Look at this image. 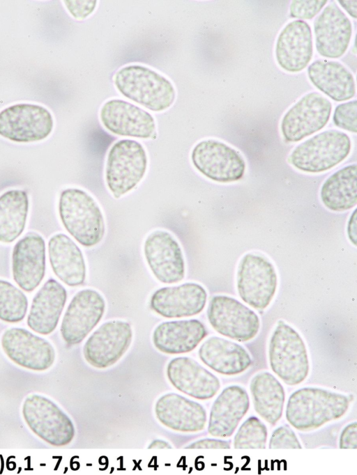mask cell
Instances as JSON below:
<instances>
[{"mask_svg": "<svg viewBox=\"0 0 357 475\" xmlns=\"http://www.w3.org/2000/svg\"><path fill=\"white\" fill-rule=\"evenodd\" d=\"M58 210L63 227L82 246L93 247L103 239V213L98 202L86 191L75 187L62 190Z\"/></svg>", "mask_w": 357, "mask_h": 475, "instance_id": "obj_1", "label": "cell"}, {"mask_svg": "<svg viewBox=\"0 0 357 475\" xmlns=\"http://www.w3.org/2000/svg\"><path fill=\"white\" fill-rule=\"evenodd\" d=\"M350 398L346 395L317 387H304L289 396L286 419L296 429L308 431L340 419L347 411Z\"/></svg>", "mask_w": 357, "mask_h": 475, "instance_id": "obj_2", "label": "cell"}, {"mask_svg": "<svg viewBox=\"0 0 357 475\" xmlns=\"http://www.w3.org/2000/svg\"><path fill=\"white\" fill-rule=\"evenodd\" d=\"M114 83L124 97L152 111L166 110L176 98L175 88L168 79L142 65L120 68L114 75Z\"/></svg>", "mask_w": 357, "mask_h": 475, "instance_id": "obj_3", "label": "cell"}, {"mask_svg": "<svg viewBox=\"0 0 357 475\" xmlns=\"http://www.w3.org/2000/svg\"><path fill=\"white\" fill-rule=\"evenodd\" d=\"M148 157L139 141L125 139L115 142L106 159L105 180L113 197L119 199L133 190L144 178Z\"/></svg>", "mask_w": 357, "mask_h": 475, "instance_id": "obj_4", "label": "cell"}, {"mask_svg": "<svg viewBox=\"0 0 357 475\" xmlns=\"http://www.w3.org/2000/svg\"><path fill=\"white\" fill-rule=\"evenodd\" d=\"M268 360L272 371L288 385L298 384L308 375L305 344L300 334L282 320L278 322L271 336Z\"/></svg>", "mask_w": 357, "mask_h": 475, "instance_id": "obj_5", "label": "cell"}, {"mask_svg": "<svg viewBox=\"0 0 357 475\" xmlns=\"http://www.w3.org/2000/svg\"><path fill=\"white\" fill-rule=\"evenodd\" d=\"M351 139L336 130L321 132L298 145L288 162L298 170L312 173L328 171L347 158Z\"/></svg>", "mask_w": 357, "mask_h": 475, "instance_id": "obj_6", "label": "cell"}, {"mask_svg": "<svg viewBox=\"0 0 357 475\" xmlns=\"http://www.w3.org/2000/svg\"><path fill=\"white\" fill-rule=\"evenodd\" d=\"M22 412L29 429L47 444L63 446L74 439L75 429L71 419L48 398L39 394L28 396Z\"/></svg>", "mask_w": 357, "mask_h": 475, "instance_id": "obj_7", "label": "cell"}, {"mask_svg": "<svg viewBox=\"0 0 357 475\" xmlns=\"http://www.w3.org/2000/svg\"><path fill=\"white\" fill-rule=\"evenodd\" d=\"M277 286V273L268 258L254 253L241 258L236 271V288L244 302L255 309H266L275 295Z\"/></svg>", "mask_w": 357, "mask_h": 475, "instance_id": "obj_8", "label": "cell"}, {"mask_svg": "<svg viewBox=\"0 0 357 475\" xmlns=\"http://www.w3.org/2000/svg\"><path fill=\"white\" fill-rule=\"evenodd\" d=\"M207 318L218 333L239 342L255 338L260 327V320L254 311L227 295H215L210 299Z\"/></svg>", "mask_w": 357, "mask_h": 475, "instance_id": "obj_9", "label": "cell"}, {"mask_svg": "<svg viewBox=\"0 0 357 475\" xmlns=\"http://www.w3.org/2000/svg\"><path fill=\"white\" fill-rule=\"evenodd\" d=\"M190 159L202 175L217 182L240 180L246 167L243 157L238 151L215 139L198 142L192 150Z\"/></svg>", "mask_w": 357, "mask_h": 475, "instance_id": "obj_10", "label": "cell"}, {"mask_svg": "<svg viewBox=\"0 0 357 475\" xmlns=\"http://www.w3.org/2000/svg\"><path fill=\"white\" fill-rule=\"evenodd\" d=\"M53 126L51 113L38 104H17L0 112V135L12 141H41L51 134Z\"/></svg>", "mask_w": 357, "mask_h": 475, "instance_id": "obj_11", "label": "cell"}, {"mask_svg": "<svg viewBox=\"0 0 357 475\" xmlns=\"http://www.w3.org/2000/svg\"><path fill=\"white\" fill-rule=\"evenodd\" d=\"M132 339L131 325L114 320L102 324L88 338L83 347L85 360L97 368L116 364L126 352Z\"/></svg>", "mask_w": 357, "mask_h": 475, "instance_id": "obj_12", "label": "cell"}, {"mask_svg": "<svg viewBox=\"0 0 357 475\" xmlns=\"http://www.w3.org/2000/svg\"><path fill=\"white\" fill-rule=\"evenodd\" d=\"M331 102L317 92L302 97L284 115L280 130L288 142H297L319 131L327 124Z\"/></svg>", "mask_w": 357, "mask_h": 475, "instance_id": "obj_13", "label": "cell"}, {"mask_svg": "<svg viewBox=\"0 0 357 475\" xmlns=\"http://www.w3.org/2000/svg\"><path fill=\"white\" fill-rule=\"evenodd\" d=\"M143 251L146 263L161 283L170 284L182 281L185 265L182 249L168 231L155 230L146 238Z\"/></svg>", "mask_w": 357, "mask_h": 475, "instance_id": "obj_14", "label": "cell"}, {"mask_svg": "<svg viewBox=\"0 0 357 475\" xmlns=\"http://www.w3.org/2000/svg\"><path fill=\"white\" fill-rule=\"evenodd\" d=\"M105 301L97 290L86 288L70 302L62 319L60 332L69 345L80 343L102 319Z\"/></svg>", "mask_w": 357, "mask_h": 475, "instance_id": "obj_15", "label": "cell"}, {"mask_svg": "<svg viewBox=\"0 0 357 475\" xmlns=\"http://www.w3.org/2000/svg\"><path fill=\"white\" fill-rule=\"evenodd\" d=\"M6 355L17 365L34 371H44L54 364L56 352L52 345L26 329L10 327L1 338Z\"/></svg>", "mask_w": 357, "mask_h": 475, "instance_id": "obj_16", "label": "cell"}, {"mask_svg": "<svg viewBox=\"0 0 357 475\" xmlns=\"http://www.w3.org/2000/svg\"><path fill=\"white\" fill-rule=\"evenodd\" d=\"M100 120L106 130L121 136L151 139L156 136V124L147 111L121 99L105 102L100 110Z\"/></svg>", "mask_w": 357, "mask_h": 475, "instance_id": "obj_17", "label": "cell"}, {"mask_svg": "<svg viewBox=\"0 0 357 475\" xmlns=\"http://www.w3.org/2000/svg\"><path fill=\"white\" fill-rule=\"evenodd\" d=\"M45 270V242L38 233L29 232L13 247V278L21 289L30 293L41 283Z\"/></svg>", "mask_w": 357, "mask_h": 475, "instance_id": "obj_18", "label": "cell"}, {"mask_svg": "<svg viewBox=\"0 0 357 475\" xmlns=\"http://www.w3.org/2000/svg\"><path fill=\"white\" fill-rule=\"evenodd\" d=\"M207 300L205 288L194 282L156 290L151 297V309L167 318L190 317L201 313Z\"/></svg>", "mask_w": 357, "mask_h": 475, "instance_id": "obj_19", "label": "cell"}, {"mask_svg": "<svg viewBox=\"0 0 357 475\" xmlns=\"http://www.w3.org/2000/svg\"><path fill=\"white\" fill-rule=\"evenodd\" d=\"M314 33L318 53L326 58L337 59L348 48L352 25L347 16L333 2L314 20Z\"/></svg>", "mask_w": 357, "mask_h": 475, "instance_id": "obj_20", "label": "cell"}, {"mask_svg": "<svg viewBox=\"0 0 357 475\" xmlns=\"http://www.w3.org/2000/svg\"><path fill=\"white\" fill-rule=\"evenodd\" d=\"M167 375L178 391L199 400L213 398L220 388L218 378L188 357H175L167 366Z\"/></svg>", "mask_w": 357, "mask_h": 475, "instance_id": "obj_21", "label": "cell"}, {"mask_svg": "<svg viewBox=\"0 0 357 475\" xmlns=\"http://www.w3.org/2000/svg\"><path fill=\"white\" fill-rule=\"evenodd\" d=\"M313 55L312 31L305 21L288 23L281 31L275 45V57L284 70L297 72L307 67Z\"/></svg>", "mask_w": 357, "mask_h": 475, "instance_id": "obj_22", "label": "cell"}, {"mask_svg": "<svg viewBox=\"0 0 357 475\" xmlns=\"http://www.w3.org/2000/svg\"><path fill=\"white\" fill-rule=\"evenodd\" d=\"M158 421L166 427L183 433H196L204 429L207 416L199 403L175 393L162 396L155 405Z\"/></svg>", "mask_w": 357, "mask_h": 475, "instance_id": "obj_23", "label": "cell"}, {"mask_svg": "<svg viewBox=\"0 0 357 475\" xmlns=\"http://www.w3.org/2000/svg\"><path fill=\"white\" fill-rule=\"evenodd\" d=\"M67 300L66 288L56 280L48 279L35 294L26 324L33 332L52 334L56 328Z\"/></svg>", "mask_w": 357, "mask_h": 475, "instance_id": "obj_24", "label": "cell"}, {"mask_svg": "<svg viewBox=\"0 0 357 475\" xmlns=\"http://www.w3.org/2000/svg\"><path fill=\"white\" fill-rule=\"evenodd\" d=\"M249 407V396L243 388L238 385L226 387L211 407L208 433L217 437H230L246 414Z\"/></svg>", "mask_w": 357, "mask_h": 475, "instance_id": "obj_25", "label": "cell"}, {"mask_svg": "<svg viewBox=\"0 0 357 475\" xmlns=\"http://www.w3.org/2000/svg\"><path fill=\"white\" fill-rule=\"evenodd\" d=\"M48 256L56 277L70 287L81 286L86 276V265L82 250L67 235H52L47 244Z\"/></svg>", "mask_w": 357, "mask_h": 475, "instance_id": "obj_26", "label": "cell"}, {"mask_svg": "<svg viewBox=\"0 0 357 475\" xmlns=\"http://www.w3.org/2000/svg\"><path fill=\"white\" fill-rule=\"evenodd\" d=\"M206 335L207 330L199 320H172L159 324L153 332L152 341L159 351L178 355L192 351Z\"/></svg>", "mask_w": 357, "mask_h": 475, "instance_id": "obj_27", "label": "cell"}, {"mask_svg": "<svg viewBox=\"0 0 357 475\" xmlns=\"http://www.w3.org/2000/svg\"><path fill=\"white\" fill-rule=\"evenodd\" d=\"M198 355L205 365L226 375L240 374L252 364L250 354L242 345L218 336L206 339L200 346Z\"/></svg>", "mask_w": 357, "mask_h": 475, "instance_id": "obj_28", "label": "cell"}, {"mask_svg": "<svg viewBox=\"0 0 357 475\" xmlns=\"http://www.w3.org/2000/svg\"><path fill=\"white\" fill-rule=\"evenodd\" d=\"M307 75L314 86L335 101L348 100L356 94L353 75L337 61L317 60L308 66Z\"/></svg>", "mask_w": 357, "mask_h": 475, "instance_id": "obj_29", "label": "cell"}, {"mask_svg": "<svg viewBox=\"0 0 357 475\" xmlns=\"http://www.w3.org/2000/svg\"><path fill=\"white\" fill-rule=\"evenodd\" d=\"M250 389L255 412L275 426L282 415L285 400L282 385L271 373L265 371L252 377Z\"/></svg>", "mask_w": 357, "mask_h": 475, "instance_id": "obj_30", "label": "cell"}, {"mask_svg": "<svg viewBox=\"0 0 357 475\" xmlns=\"http://www.w3.org/2000/svg\"><path fill=\"white\" fill-rule=\"evenodd\" d=\"M323 204L329 210L343 212L357 203V165L344 166L329 176L320 192Z\"/></svg>", "mask_w": 357, "mask_h": 475, "instance_id": "obj_31", "label": "cell"}, {"mask_svg": "<svg viewBox=\"0 0 357 475\" xmlns=\"http://www.w3.org/2000/svg\"><path fill=\"white\" fill-rule=\"evenodd\" d=\"M27 193L8 190L0 196V242H14L24 232L29 213Z\"/></svg>", "mask_w": 357, "mask_h": 475, "instance_id": "obj_32", "label": "cell"}, {"mask_svg": "<svg viewBox=\"0 0 357 475\" xmlns=\"http://www.w3.org/2000/svg\"><path fill=\"white\" fill-rule=\"evenodd\" d=\"M26 295L9 281L0 279V320L17 323L24 320L28 309Z\"/></svg>", "mask_w": 357, "mask_h": 475, "instance_id": "obj_33", "label": "cell"}, {"mask_svg": "<svg viewBox=\"0 0 357 475\" xmlns=\"http://www.w3.org/2000/svg\"><path fill=\"white\" fill-rule=\"evenodd\" d=\"M268 430L265 424L255 416L248 418L234 436L235 449H265Z\"/></svg>", "mask_w": 357, "mask_h": 475, "instance_id": "obj_34", "label": "cell"}, {"mask_svg": "<svg viewBox=\"0 0 357 475\" xmlns=\"http://www.w3.org/2000/svg\"><path fill=\"white\" fill-rule=\"evenodd\" d=\"M357 101L353 100L337 105L334 111L333 120L335 126L356 133Z\"/></svg>", "mask_w": 357, "mask_h": 475, "instance_id": "obj_35", "label": "cell"}, {"mask_svg": "<svg viewBox=\"0 0 357 475\" xmlns=\"http://www.w3.org/2000/svg\"><path fill=\"white\" fill-rule=\"evenodd\" d=\"M327 3L326 0H294L290 4L291 17L311 20L318 14Z\"/></svg>", "mask_w": 357, "mask_h": 475, "instance_id": "obj_36", "label": "cell"}, {"mask_svg": "<svg viewBox=\"0 0 357 475\" xmlns=\"http://www.w3.org/2000/svg\"><path fill=\"white\" fill-rule=\"evenodd\" d=\"M270 449H301L302 446L293 430L284 424L276 428L269 441Z\"/></svg>", "mask_w": 357, "mask_h": 475, "instance_id": "obj_37", "label": "cell"}, {"mask_svg": "<svg viewBox=\"0 0 357 475\" xmlns=\"http://www.w3.org/2000/svg\"><path fill=\"white\" fill-rule=\"evenodd\" d=\"M70 13L77 20H83L95 10L97 1H64Z\"/></svg>", "mask_w": 357, "mask_h": 475, "instance_id": "obj_38", "label": "cell"}, {"mask_svg": "<svg viewBox=\"0 0 357 475\" xmlns=\"http://www.w3.org/2000/svg\"><path fill=\"white\" fill-rule=\"evenodd\" d=\"M357 423L356 421L347 426L342 430L339 441L340 449H356Z\"/></svg>", "mask_w": 357, "mask_h": 475, "instance_id": "obj_39", "label": "cell"}, {"mask_svg": "<svg viewBox=\"0 0 357 475\" xmlns=\"http://www.w3.org/2000/svg\"><path fill=\"white\" fill-rule=\"evenodd\" d=\"M187 449H230L231 441L216 439H202L186 446Z\"/></svg>", "mask_w": 357, "mask_h": 475, "instance_id": "obj_40", "label": "cell"}, {"mask_svg": "<svg viewBox=\"0 0 357 475\" xmlns=\"http://www.w3.org/2000/svg\"><path fill=\"white\" fill-rule=\"evenodd\" d=\"M347 234L350 241L356 245V210H354L347 225Z\"/></svg>", "mask_w": 357, "mask_h": 475, "instance_id": "obj_41", "label": "cell"}, {"mask_svg": "<svg viewBox=\"0 0 357 475\" xmlns=\"http://www.w3.org/2000/svg\"><path fill=\"white\" fill-rule=\"evenodd\" d=\"M342 7L354 18H356L357 1H338Z\"/></svg>", "mask_w": 357, "mask_h": 475, "instance_id": "obj_42", "label": "cell"}, {"mask_svg": "<svg viewBox=\"0 0 357 475\" xmlns=\"http://www.w3.org/2000/svg\"><path fill=\"white\" fill-rule=\"evenodd\" d=\"M149 449H170L172 448L171 445L163 440L160 439H156L154 440L151 443V444L148 446Z\"/></svg>", "mask_w": 357, "mask_h": 475, "instance_id": "obj_43", "label": "cell"}]
</instances>
